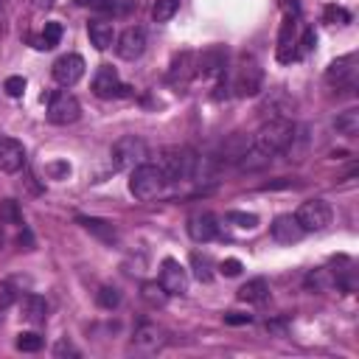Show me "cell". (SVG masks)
Segmentation results:
<instances>
[{"mask_svg":"<svg viewBox=\"0 0 359 359\" xmlns=\"http://www.w3.org/2000/svg\"><path fill=\"white\" fill-rule=\"evenodd\" d=\"M225 323H228V325H250L253 317L244 314V312H228V314H225Z\"/></svg>","mask_w":359,"mask_h":359,"instance_id":"cell-43","label":"cell"},{"mask_svg":"<svg viewBox=\"0 0 359 359\" xmlns=\"http://www.w3.org/2000/svg\"><path fill=\"white\" fill-rule=\"evenodd\" d=\"M163 189H166V174H163L160 166H154V163H140V166L132 168V174H129V194H132L135 200L149 203V200H154Z\"/></svg>","mask_w":359,"mask_h":359,"instance_id":"cell-2","label":"cell"},{"mask_svg":"<svg viewBox=\"0 0 359 359\" xmlns=\"http://www.w3.org/2000/svg\"><path fill=\"white\" fill-rule=\"evenodd\" d=\"M292 132H295V124L289 121V118H272L270 124H264L261 129H258V135L253 138V149L258 152V154H264V157H278L284 149H286V143L292 140Z\"/></svg>","mask_w":359,"mask_h":359,"instance_id":"cell-1","label":"cell"},{"mask_svg":"<svg viewBox=\"0 0 359 359\" xmlns=\"http://www.w3.org/2000/svg\"><path fill=\"white\" fill-rule=\"evenodd\" d=\"M87 37H90V43H93L96 51H107L115 43V29L107 20H90L87 23Z\"/></svg>","mask_w":359,"mask_h":359,"instance_id":"cell-20","label":"cell"},{"mask_svg":"<svg viewBox=\"0 0 359 359\" xmlns=\"http://www.w3.org/2000/svg\"><path fill=\"white\" fill-rule=\"evenodd\" d=\"M115 51H118V57L126 59V62L140 59L143 51H146V31H143L140 26H129V29L115 40Z\"/></svg>","mask_w":359,"mask_h":359,"instance_id":"cell-11","label":"cell"},{"mask_svg":"<svg viewBox=\"0 0 359 359\" xmlns=\"http://www.w3.org/2000/svg\"><path fill=\"white\" fill-rule=\"evenodd\" d=\"M51 73H54L57 85H62V87H73V85L85 76V59H82L79 54H65V57H59V59L54 62Z\"/></svg>","mask_w":359,"mask_h":359,"instance_id":"cell-12","label":"cell"},{"mask_svg":"<svg viewBox=\"0 0 359 359\" xmlns=\"http://www.w3.org/2000/svg\"><path fill=\"white\" fill-rule=\"evenodd\" d=\"M93 93L98 98H126V96H132V87L121 82V76H118L115 68L101 65L96 71V76H93Z\"/></svg>","mask_w":359,"mask_h":359,"instance_id":"cell-6","label":"cell"},{"mask_svg":"<svg viewBox=\"0 0 359 359\" xmlns=\"http://www.w3.org/2000/svg\"><path fill=\"white\" fill-rule=\"evenodd\" d=\"M270 298V284L264 278H253L239 289V300L244 303H264Z\"/></svg>","mask_w":359,"mask_h":359,"instance_id":"cell-23","label":"cell"},{"mask_svg":"<svg viewBox=\"0 0 359 359\" xmlns=\"http://www.w3.org/2000/svg\"><path fill=\"white\" fill-rule=\"evenodd\" d=\"M96 300H98V306H101V309H115V306L121 303V292H118L115 286H101Z\"/></svg>","mask_w":359,"mask_h":359,"instance_id":"cell-36","label":"cell"},{"mask_svg":"<svg viewBox=\"0 0 359 359\" xmlns=\"http://www.w3.org/2000/svg\"><path fill=\"white\" fill-rule=\"evenodd\" d=\"M225 65H228V51L225 48H208L205 54L197 57V76L219 79V76H225Z\"/></svg>","mask_w":359,"mask_h":359,"instance_id":"cell-15","label":"cell"},{"mask_svg":"<svg viewBox=\"0 0 359 359\" xmlns=\"http://www.w3.org/2000/svg\"><path fill=\"white\" fill-rule=\"evenodd\" d=\"M149 157V146L143 138L138 135H126L121 140L112 143V152H110V160H112V168L121 171V168H135L140 163H146Z\"/></svg>","mask_w":359,"mask_h":359,"instance_id":"cell-4","label":"cell"},{"mask_svg":"<svg viewBox=\"0 0 359 359\" xmlns=\"http://www.w3.org/2000/svg\"><path fill=\"white\" fill-rule=\"evenodd\" d=\"M166 174V183H189L197 174V154L191 149H166L163 160L157 163Z\"/></svg>","mask_w":359,"mask_h":359,"instance_id":"cell-3","label":"cell"},{"mask_svg":"<svg viewBox=\"0 0 359 359\" xmlns=\"http://www.w3.org/2000/svg\"><path fill=\"white\" fill-rule=\"evenodd\" d=\"M356 79H359V57L356 54H345L339 59H334L325 71V82L337 90H351L356 87Z\"/></svg>","mask_w":359,"mask_h":359,"instance_id":"cell-5","label":"cell"},{"mask_svg":"<svg viewBox=\"0 0 359 359\" xmlns=\"http://www.w3.org/2000/svg\"><path fill=\"white\" fill-rule=\"evenodd\" d=\"M140 295H143V300L152 303V306H163L166 298H168L166 289H163L160 284H143V292H140Z\"/></svg>","mask_w":359,"mask_h":359,"instance_id":"cell-34","label":"cell"},{"mask_svg":"<svg viewBox=\"0 0 359 359\" xmlns=\"http://www.w3.org/2000/svg\"><path fill=\"white\" fill-rule=\"evenodd\" d=\"M284 152L289 154V160H303V157H306V152H309V129H306V126H295L292 140L286 143V149H284Z\"/></svg>","mask_w":359,"mask_h":359,"instance_id":"cell-24","label":"cell"},{"mask_svg":"<svg viewBox=\"0 0 359 359\" xmlns=\"http://www.w3.org/2000/svg\"><path fill=\"white\" fill-rule=\"evenodd\" d=\"M3 90H6V96L20 98V96L26 93V79H23V76H9V79L3 82Z\"/></svg>","mask_w":359,"mask_h":359,"instance_id":"cell-39","label":"cell"},{"mask_svg":"<svg viewBox=\"0 0 359 359\" xmlns=\"http://www.w3.org/2000/svg\"><path fill=\"white\" fill-rule=\"evenodd\" d=\"M0 244H3V236H0Z\"/></svg>","mask_w":359,"mask_h":359,"instance_id":"cell-48","label":"cell"},{"mask_svg":"<svg viewBox=\"0 0 359 359\" xmlns=\"http://www.w3.org/2000/svg\"><path fill=\"white\" fill-rule=\"evenodd\" d=\"M12 303H15V289L9 284H0V314H3Z\"/></svg>","mask_w":359,"mask_h":359,"instance_id":"cell-41","label":"cell"},{"mask_svg":"<svg viewBox=\"0 0 359 359\" xmlns=\"http://www.w3.org/2000/svg\"><path fill=\"white\" fill-rule=\"evenodd\" d=\"M76 6L93 9V12H124L118 6V0H76Z\"/></svg>","mask_w":359,"mask_h":359,"instance_id":"cell-33","label":"cell"},{"mask_svg":"<svg viewBox=\"0 0 359 359\" xmlns=\"http://www.w3.org/2000/svg\"><path fill=\"white\" fill-rule=\"evenodd\" d=\"M314 45H317V34H314V29H306V31H303V37H300V43L295 45L298 59H303L306 54H312V51H314Z\"/></svg>","mask_w":359,"mask_h":359,"instance_id":"cell-37","label":"cell"},{"mask_svg":"<svg viewBox=\"0 0 359 359\" xmlns=\"http://www.w3.org/2000/svg\"><path fill=\"white\" fill-rule=\"evenodd\" d=\"M334 278L337 275H331L328 270H314V272H309L306 286L314 289V292H328V289H334Z\"/></svg>","mask_w":359,"mask_h":359,"instance_id":"cell-31","label":"cell"},{"mask_svg":"<svg viewBox=\"0 0 359 359\" xmlns=\"http://www.w3.org/2000/svg\"><path fill=\"white\" fill-rule=\"evenodd\" d=\"M180 9V0H154V6H152V17L154 23H168Z\"/></svg>","mask_w":359,"mask_h":359,"instance_id":"cell-30","label":"cell"},{"mask_svg":"<svg viewBox=\"0 0 359 359\" xmlns=\"http://www.w3.org/2000/svg\"><path fill=\"white\" fill-rule=\"evenodd\" d=\"M267 331H270V334H281V337L286 334V328H284V323H267Z\"/></svg>","mask_w":359,"mask_h":359,"instance_id":"cell-46","label":"cell"},{"mask_svg":"<svg viewBox=\"0 0 359 359\" xmlns=\"http://www.w3.org/2000/svg\"><path fill=\"white\" fill-rule=\"evenodd\" d=\"M295 31H298V20L295 17H284V26H281V34H278V62H295L298 54H295Z\"/></svg>","mask_w":359,"mask_h":359,"instance_id":"cell-19","label":"cell"},{"mask_svg":"<svg viewBox=\"0 0 359 359\" xmlns=\"http://www.w3.org/2000/svg\"><path fill=\"white\" fill-rule=\"evenodd\" d=\"M233 87H236V93L244 96V98L261 93V87H264V71H261V65H258L253 57H244V59H242V65H239V71H236Z\"/></svg>","mask_w":359,"mask_h":359,"instance_id":"cell-9","label":"cell"},{"mask_svg":"<svg viewBox=\"0 0 359 359\" xmlns=\"http://www.w3.org/2000/svg\"><path fill=\"white\" fill-rule=\"evenodd\" d=\"M15 345H17V351H26V353H37V351L43 348V337H40V334H34V331H23V334H17Z\"/></svg>","mask_w":359,"mask_h":359,"instance_id":"cell-32","label":"cell"},{"mask_svg":"<svg viewBox=\"0 0 359 359\" xmlns=\"http://www.w3.org/2000/svg\"><path fill=\"white\" fill-rule=\"evenodd\" d=\"M76 222H79L87 233H93L96 239H101V242H107V244L118 242V230H115V225L107 222V219H98V217H79Z\"/></svg>","mask_w":359,"mask_h":359,"instance_id":"cell-21","label":"cell"},{"mask_svg":"<svg viewBox=\"0 0 359 359\" xmlns=\"http://www.w3.org/2000/svg\"><path fill=\"white\" fill-rule=\"evenodd\" d=\"M194 76H197V54L183 51V54H177L171 59V68H168V82L171 85H189Z\"/></svg>","mask_w":359,"mask_h":359,"instance_id":"cell-17","label":"cell"},{"mask_svg":"<svg viewBox=\"0 0 359 359\" xmlns=\"http://www.w3.org/2000/svg\"><path fill=\"white\" fill-rule=\"evenodd\" d=\"M334 126H337V132H339V135L353 138V135L359 132V110H356V107H351V110L339 112V115H337V121H334Z\"/></svg>","mask_w":359,"mask_h":359,"instance_id":"cell-26","label":"cell"},{"mask_svg":"<svg viewBox=\"0 0 359 359\" xmlns=\"http://www.w3.org/2000/svg\"><path fill=\"white\" fill-rule=\"evenodd\" d=\"M323 17H325V23H331V26H345V23H351V15H348L342 6H325Z\"/></svg>","mask_w":359,"mask_h":359,"instance_id":"cell-38","label":"cell"},{"mask_svg":"<svg viewBox=\"0 0 359 359\" xmlns=\"http://www.w3.org/2000/svg\"><path fill=\"white\" fill-rule=\"evenodd\" d=\"M242 261L239 258H225L222 264H219V272L225 275V278H236V275H242Z\"/></svg>","mask_w":359,"mask_h":359,"instance_id":"cell-40","label":"cell"},{"mask_svg":"<svg viewBox=\"0 0 359 359\" xmlns=\"http://www.w3.org/2000/svg\"><path fill=\"white\" fill-rule=\"evenodd\" d=\"M20 314H23L26 323H34V325L45 323V317H48V303H45V298H40V295H26L23 303H20Z\"/></svg>","mask_w":359,"mask_h":359,"instance_id":"cell-22","label":"cell"},{"mask_svg":"<svg viewBox=\"0 0 359 359\" xmlns=\"http://www.w3.org/2000/svg\"><path fill=\"white\" fill-rule=\"evenodd\" d=\"M26 166V146L15 138H0V171L17 174Z\"/></svg>","mask_w":359,"mask_h":359,"instance_id":"cell-13","label":"cell"},{"mask_svg":"<svg viewBox=\"0 0 359 359\" xmlns=\"http://www.w3.org/2000/svg\"><path fill=\"white\" fill-rule=\"evenodd\" d=\"M45 171H48V174H51L54 180H65V177L71 174V166H68L65 160H59V163H51V166H48Z\"/></svg>","mask_w":359,"mask_h":359,"instance_id":"cell-42","label":"cell"},{"mask_svg":"<svg viewBox=\"0 0 359 359\" xmlns=\"http://www.w3.org/2000/svg\"><path fill=\"white\" fill-rule=\"evenodd\" d=\"M191 267H194V278L203 281V284H211L214 281V272H211V258L205 253H191Z\"/></svg>","mask_w":359,"mask_h":359,"instance_id":"cell-29","label":"cell"},{"mask_svg":"<svg viewBox=\"0 0 359 359\" xmlns=\"http://www.w3.org/2000/svg\"><path fill=\"white\" fill-rule=\"evenodd\" d=\"M0 222H3V225H15V228H23L26 225L23 222V211H20V205L15 200H3V203H0Z\"/></svg>","mask_w":359,"mask_h":359,"instance_id":"cell-27","label":"cell"},{"mask_svg":"<svg viewBox=\"0 0 359 359\" xmlns=\"http://www.w3.org/2000/svg\"><path fill=\"white\" fill-rule=\"evenodd\" d=\"M82 118V104L76 101V96L71 93H54L48 101V121L57 126H68L76 124Z\"/></svg>","mask_w":359,"mask_h":359,"instance_id":"cell-8","label":"cell"},{"mask_svg":"<svg viewBox=\"0 0 359 359\" xmlns=\"http://www.w3.org/2000/svg\"><path fill=\"white\" fill-rule=\"evenodd\" d=\"M189 236L197 242V244H208L219 236V225H217V217L214 214H194L189 219Z\"/></svg>","mask_w":359,"mask_h":359,"instance_id":"cell-18","label":"cell"},{"mask_svg":"<svg viewBox=\"0 0 359 359\" xmlns=\"http://www.w3.org/2000/svg\"><path fill=\"white\" fill-rule=\"evenodd\" d=\"M132 345L143 353H154L166 345V331L157 325V323H140L135 328V337H132Z\"/></svg>","mask_w":359,"mask_h":359,"instance_id":"cell-14","label":"cell"},{"mask_svg":"<svg viewBox=\"0 0 359 359\" xmlns=\"http://www.w3.org/2000/svg\"><path fill=\"white\" fill-rule=\"evenodd\" d=\"M166 295H186L189 292V270L174 261V258H166L160 264V281H157Z\"/></svg>","mask_w":359,"mask_h":359,"instance_id":"cell-10","label":"cell"},{"mask_svg":"<svg viewBox=\"0 0 359 359\" xmlns=\"http://www.w3.org/2000/svg\"><path fill=\"white\" fill-rule=\"evenodd\" d=\"M331 205L325 203V200H309V203H303L300 208H298V214H295V219L300 222V228L306 230V233H314V230H323V228H328L331 225Z\"/></svg>","mask_w":359,"mask_h":359,"instance_id":"cell-7","label":"cell"},{"mask_svg":"<svg viewBox=\"0 0 359 359\" xmlns=\"http://www.w3.org/2000/svg\"><path fill=\"white\" fill-rule=\"evenodd\" d=\"M270 233H272V239L281 242V244H295V242L303 239L306 230L300 228V222H298L292 214H281V217H275V222L270 225Z\"/></svg>","mask_w":359,"mask_h":359,"instance_id":"cell-16","label":"cell"},{"mask_svg":"<svg viewBox=\"0 0 359 359\" xmlns=\"http://www.w3.org/2000/svg\"><path fill=\"white\" fill-rule=\"evenodd\" d=\"M228 222H233L236 228H244V230L258 228V217L256 214H244V211H230L228 214Z\"/></svg>","mask_w":359,"mask_h":359,"instance_id":"cell-35","label":"cell"},{"mask_svg":"<svg viewBox=\"0 0 359 359\" xmlns=\"http://www.w3.org/2000/svg\"><path fill=\"white\" fill-rule=\"evenodd\" d=\"M250 143H253V138H244V135H233L225 146H222V157H228V160H239L247 149H250Z\"/></svg>","mask_w":359,"mask_h":359,"instance_id":"cell-28","label":"cell"},{"mask_svg":"<svg viewBox=\"0 0 359 359\" xmlns=\"http://www.w3.org/2000/svg\"><path fill=\"white\" fill-rule=\"evenodd\" d=\"M59 40H62V26L59 23H45L43 34L40 37H31V43H34L37 51H51V48L59 45Z\"/></svg>","mask_w":359,"mask_h":359,"instance_id":"cell-25","label":"cell"},{"mask_svg":"<svg viewBox=\"0 0 359 359\" xmlns=\"http://www.w3.org/2000/svg\"><path fill=\"white\" fill-rule=\"evenodd\" d=\"M54 353L57 356H79V351L68 342V339H62V342H57V348H54Z\"/></svg>","mask_w":359,"mask_h":359,"instance_id":"cell-44","label":"cell"},{"mask_svg":"<svg viewBox=\"0 0 359 359\" xmlns=\"http://www.w3.org/2000/svg\"><path fill=\"white\" fill-rule=\"evenodd\" d=\"M6 29V0H0V31Z\"/></svg>","mask_w":359,"mask_h":359,"instance_id":"cell-47","label":"cell"},{"mask_svg":"<svg viewBox=\"0 0 359 359\" xmlns=\"http://www.w3.org/2000/svg\"><path fill=\"white\" fill-rule=\"evenodd\" d=\"M292 186H298V183H292V180H275V183H267L264 186V191H272V189H292Z\"/></svg>","mask_w":359,"mask_h":359,"instance_id":"cell-45","label":"cell"}]
</instances>
